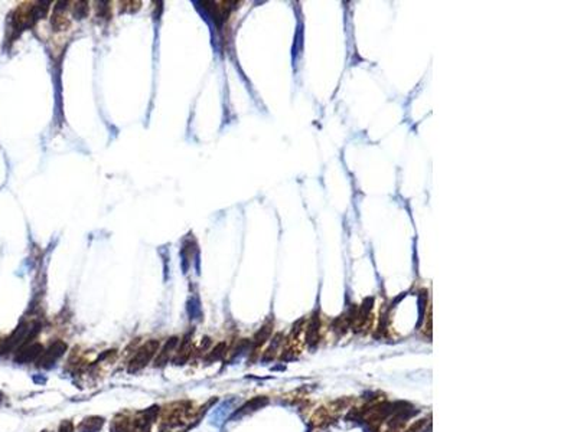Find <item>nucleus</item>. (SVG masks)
Returning a JSON list of instances; mask_svg holds the SVG:
<instances>
[{
	"instance_id": "nucleus-2",
	"label": "nucleus",
	"mask_w": 577,
	"mask_h": 432,
	"mask_svg": "<svg viewBox=\"0 0 577 432\" xmlns=\"http://www.w3.org/2000/svg\"><path fill=\"white\" fill-rule=\"evenodd\" d=\"M65 352H66V344H65L64 342H55L54 344H51L47 350L42 352V354L39 356V359L36 360V363H38L39 368H43V369L52 368V366L55 365L56 360L59 359Z\"/></svg>"
},
{
	"instance_id": "nucleus-3",
	"label": "nucleus",
	"mask_w": 577,
	"mask_h": 432,
	"mask_svg": "<svg viewBox=\"0 0 577 432\" xmlns=\"http://www.w3.org/2000/svg\"><path fill=\"white\" fill-rule=\"evenodd\" d=\"M43 352V347L39 343H29L22 346L19 350L15 360L17 363H29V362H35V360L39 359V356Z\"/></svg>"
},
{
	"instance_id": "nucleus-4",
	"label": "nucleus",
	"mask_w": 577,
	"mask_h": 432,
	"mask_svg": "<svg viewBox=\"0 0 577 432\" xmlns=\"http://www.w3.org/2000/svg\"><path fill=\"white\" fill-rule=\"evenodd\" d=\"M176 346H177V337L169 339L168 342H166V344H165L161 350L158 352V356L154 357V366H156V368H158V366H165V365L169 362V357H170V356L173 354V352H175Z\"/></svg>"
},
{
	"instance_id": "nucleus-8",
	"label": "nucleus",
	"mask_w": 577,
	"mask_h": 432,
	"mask_svg": "<svg viewBox=\"0 0 577 432\" xmlns=\"http://www.w3.org/2000/svg\"><path fill=\"white\" fill-rule=\"evenodd\" d=\"M225 352H227V344L225 343H219L216 344L215 347L211 350V352L207 354V357H205V360L207 362H215V360H219L224 357Z\"/></svg>"
},
{
	"instance_id": "nucleus-6",
	"label": "nucleus",
	"mask_w": 577,
	"mask_h": 432,
	"mask_svg": "<svg viewBox=\"0 0 577 432\" xmlns=\"http://www.w3.org/2000/svg\"><path fill=\"white\" fill-rule=\"evenodd\" d=\"M265 403H267V399H265V398H256V399H251L250 402H247L244 406H241V408L234 414L233 418H235V416L246 415V414H249L251 411H256V409L261 408V406L265 405Z\"/></svg>"
},
{
	"instance_id": "nucleus-11",
	"label": "nucleus",
	"mask_w": 577,
	"mask_h": 432,
	"mask_svg": "<svg viewBox=\"0 0 577 432\" xmlns=\"http://www.w3.org/2000/svg\"><path fill=\"white\" fill-rule=\"evenodd\" d=\"M43 432H48V431H43Z\"/></svg>"
},
{
	"instance_id": "nucleus-9",
	"label": "nucleus",
	"mask_w": 577,
	"mask_h": 432,
	"mask_svg": "<svg viewBox=\"0 0 577 432\" xmlns=\"http://www.w3.org/2000/svg\"><path fill=\"white\" fill-rule=\"evenodd\" d=\"M128 428H130V422L127 421V418L117 416L112 422L110 432H128Z\"/></svg>"
},
{
	"instance_id": "nucleus-7",
	"label": "nucleus",
	"mask_w": 577,
	"mask_h": 432,
	"mask_svg": "<svg viewBox=\"0 0 577 432\" xmlns=\"http://www.w3.org/2000/svg\"><path fill=\"white\" fill-rule=\"evenodd\" d=\"M270 333H272V327H270V326H264V327L261 328V330L257 333L256 336H254V339H253V347L257 349V347L263 346V344L265 343V340L270 337Z\"/></svg>"
},
{
	"instance_id": "nucleus-5",
	"label": "nucleus",
	"mask_w": 577,
	"mask_h": 432,
	"mask_svg": "<svg viewBox=\"0 0 577 432\" xmlns=\"http://www.w3.org/2000/svg\"><path fill=\"white\" fill-rule=\"evenodd\" d=\"M104 425V418L101 416H88L78 425V432H98Z\"/></svg>"
},
{
	"instance_id": "nucleus-1",
	"label": "nucleus",
	"mask_w": 577,
	"mask_h": 432,
	"mask_svg": "<svg viewBox=\"0 0 577 432\" xmlns=\"http://www.w3.org/2000/svg\"><path fill=\"white\" fill-rule=\"evenodd\" d=\"M159 346L161 344L158 340H149L143 346H140L128 362V372L136 373L146 368L150 363V360L154 357V354L159 352Z\"/></svg>"
},
{
	"instance_id": "nucleus-10",
	"label": "nucleus",
	"mask_w": 577,
	"mask_h": 432,
	"mask_svg": "<svg viewBox=\"0 0 577 432\" xmlns=\"http://www.w3.org/2000/svg\"><path fill=\"white\" fill-rule=\"evenodd\" d=\"M58 432H74V425H72V422H70V421H65V422L61 424L59 431Z\"/></svg>"
}]
</instances>
